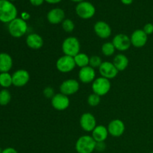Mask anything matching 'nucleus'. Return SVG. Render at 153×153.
Instances as JSON below:
<instances>
[{"instance_id": "f3484780", "label": "nucleus", "mask_w": 153, "mask_h": 153, "mask_svg": "<svg viewBox=\"0 0 153 153\" xmlns=\"http://www.w3.org/2000/svg\"><path fill=\"white\" fill-rule=\"evenodd\" d=\"M79 79L83 84L92 83L96 79L95 69L91 66L81 68L79 72Z\"/></svg>"}, {"instance_id": "a878e982", "label": "nucleus", "mask_w": 153, "mask_h": 153, "mask_svg": "<svg viewBox=\"0 0 153 153\" xmlns=\"http://www.w3.org/2000/svg\"><path fill=\"white\" fill-rule=\"evenodd\" d=\"M11 100V94L7 89H2L0 91V105L4 106L9 104Z\"/></svg>"}, {"instance_id": "aec40b11", "label": "nucleus", "mask_w": 153, "mask_h": 153, "mask_svg": "<svg viewBox=\"0 0 153 153\" xmlns=\"http://www.w3.org/2000/svg\"><path fill=\"white\" fill-rule=\"evenodd\" d=\"M108 134L107 127L103 125H97L93 130L91 136L96 142H105V140L108 138Z\"/></svg>"}, {"instance_id": "f704fd0d", "label": "nucleus", "mask_w": 153, "mask_h": 153, "mask_svg": "<svg viewBox=\"0 0 153 153\" xmlns=\"http://www.w3.org/2000/svg\"><path fill=\"white\" fill-rule=\"evenodd\" d=\"M21 18H22V19H24V20L26 21L27 19H28L30 18V14L27 13V12H23V13H22V14H21Z\"/></svg>"}, {"instance_id": "c9c22d12", "label": "nucleus", "mask_w": 153, "mask_h": 153, "mask_svg": "<svg viewBox=\"0 0 153 153\" xmlns=\"http://www.w3.org/2000/svg\"><path fill=\"white\" fill-rule=\"evenodd\" d=\"M62 0H45V1H46L49 4H58V3L61 2Z\"/></svg>"}, {"instance_id": "7ed1b4c3", "label": "nucleus", "mask_w": 153, "mask_h": 153, "mask_svg": "<svg viewBox=\"0 0 153 153\" xmlns=\"http://www.w3.org/2000/svg\"><path fill=\"white\" fill-rule=\"evenodd\" d=\"M97 142L91 135L81 136L76 141L75 149L78 153H92L95 150Z\"/></svg>"}, {"instance_id": "9d476101", "label": "nucleus", "mask_w": 153, "mask_h": 153, "mask_svg": "<svg viewBox=\"0 0 153 153\" xmlns=\"http://www.w3.org/2000/svg\"><path fill=\"white\" fill-rule=\"evenodd\" d=\"M70 99L67 96L58 93L51 99V105L57 111H64L70 106Z\"/></svg>"}, {"instance_id": "39448f33", "label": "nucleus", "mask_w": 153, "mask_h": 153, "mask_svg": "<svg viewBox=\"0 0 153 153\" xmlns=\"http://www.w3.org/2000/svg\"><path fill=\"white\" fill-rule=\"evenodd\" d=\"M76 13L81 19H89L95 15L96 7L90 1H84L78 3L76 7Z\"/></svg>"}, {"instance_id": "2eb2a0df", "label": "nucleus", "mask_w": 153, "mask_h": 153, "mask_svg": "<svg viewBox=\"0 0 153 153\" xmlns=\"http://www.w3.org/2000/svg\"><path fill=\"white\" fill-rule=\"evenodd\" d=\"M130 39L133 46L136 48H142L147 43L148 35L143 29H136L133 31Z\"/></svg>"}, {"instance_id": "c756f323", "label": "nucleus", "mask_w": 153, "mask_h": 153, "mask_svg": "<svg viewBox=\"0 0 153 153\" xmlns=\"http://www.w3.org/2000/svg\"><path fill=\"white\" fill-rule=\"evenodd\" d=\"M43 94L44 97H46V98L52 99L55 96V91H54L53 88H51V87H46L43 90Z\"/></svg>"}, {"instance_id": "4468645a", "label": "nucleus", "mask_w": 153, "mask_h": 153, "mask_svg": "<svg viewBox=\"0 0 153 153\" xmlns=\"http://www.w3.org/2000/svg\"><path fill=\"white\" fill-rule=\"evenodd\" d=\"M107 128L109 134L114 137H119L122 136L126 129L124 123L119 119H115L111 121Z\"/></svg>"}, {"instance_id": "393cba45", "label": "nucleus", "mask_w": 153, "mask_h": 153, "mask_svg": "<svg viewBox=\"0 0 153 153\" xmlns=\"http://www.w3.org/2000/svg\"><path fill=\"white\" fill-rule=\"evenodd\" d=\"M102 52L103 55L106 57H110L114 54L115 49L114 46L112 43V42H106L102 46Z\"/></svg>"}, {"instance_id": "412c9836", "label": "nucleus", "mask_w": 153, "mask_h": 153, "mask_svg": "<svg viewBox=\"0 0 153 153\" xmlns=\"http://www.w3.org/2000/svg\"><path fill=\"white\" fill-rule=\"evenodd\" d=\"M13 67L12 57L6 52L0 53V73H9Z\"/></svg>"}, {"instance_id": "7c9ffc66", "label": "nucleus", "mask_w": 153, "mask_h": 153, "mask_svg": "<svg viewBox=\"0 0 153 153\" xmlns=\"http://www.w3.org/2000/svg\"><path fill=\"white\" fill-rule=\"evenodd\" d=\"M143 30L147 35H150V34H153V24L146 23V25L143 26Z\"/></svg>"}, {"instance_id": "a211bd4d", "label": "nucleus", "mask_w": 153, "mask_h": 153, "mask_svg": "<svg viewBox=\"0 0 153 153\" xmlns=\"http://www.w3.org/2000/svg\"><path fill=\"white\" fill-rule=\"evenodd\" d=\"M46 17L49 23L52 25H58L59 23H62L63 21L65 19V12L63 9L55 7L51 9L48 12Z\"/></svg>"}, {"instance_id": "2f4dec72", "label": "nucleus", "mask_w": 153, "mask_h": 153, "mask_svg": "<svg viewBox=\"0 0 153 153\" xmlns=\"http://www.w3.org/2000/svg\"><path fill=\"white\" fill-rule=\"evenodd\" d=\"M105 148L106 144L105 143V142H97L95 150L98 151V152H103L105 149Z\"/></svg>"}, {"instance_id": "f257e3e1", "label": "nucleus", "mask_w": 153, "mask_h": 153, "mask_svg": "<svg viewBox=\"0 0 153 153\" xmlns=\"http://www.w3.org/2000/svg\"><path fill=\"white\" fill-rule=\"evenodd\" d=\"M17 8L12 1L0 0V22L8 24L17 17Z\"/></svg>"}, {"instance_id": "cd10ccee", "label": "nucleus", "mask_w": 153, "mask_h": 153, "mask_svg": "<svg viewBox=\"0 0 153 153\" xmlns=\"http://www.w3.org/2000/svg\"><path fill=\"white\" fill-rule=\"evenodd\" d=\"M100 97L97 94H91V95H89V97H88V103L90 106L91 107H96V106L98 105L100 103Z\"/></svg>"}, {"instance_id": "f03ea898", "label": "nucleus", "mask_w": 153, "mask_h": 153, "mask_svg": "<svg viewBox=\"0 0 153 153\" xmlns=\"http://www.w3.org/2000/svg\"><path fill=\"white\" fill-rule=\"evenodd\" d=\"M7 30L10 35L15 38H19L25 35L28 31V24L21 17H16L7 25Z\"/></svg>"}, {"instance_id": "1a4fd4ad", "label": "nucleus", "mask_w": 153, "mask_h": 153, "mask_svg": "<svg viewBox=\"0 0 153 153\" xmlns=\"http://www.w3.org/2000/svg\"><path fill=\"white\" fill-rule=\"evenodd\" d=\"M80 85L76 79H70L64 81L60 85V93L64 95L71 96L79 91Z\"/></svg>"}, {"instance_id": "9b49d317", "label": "nucleus", "mask_w": 153, "mask_h": 153, "mask_svg": "<svg viewBox=\"0 0 153 153\" xmlns=\"http://www.w3.org/2000/svg\"><path fill=\"white\" fill-rule=\"evenodd\" d=\"M79 123H80L81 128L87 132H92L93 130L97 126V120L94 115L88 112L83 114L81 116Z\"/></svg>"}, {"instance_id": "6ab92c4d", "label": "nucleus", "mask_w": 153, "mask_h": 153, "mask_svg": "<svg viewBox=\"0 0 153 153\" xmlns=\"http://www.w3.org/2000/svg\"><path fill=\"white\" fill-rule=\"evenodd\" d=\"M27 46L31 49H40L43 46V40L40 34L37 33H31L28 34L25 39Z\"/></svg>"}, {"instance_id": "ea45409f", "label": "nucleus", "mask_w": 153, "mask_h": 153, "mask_svg": "<svg viewBox=\"0 0 153 153\" xmlns=\"http://www.w3.org/2000/svg\"><path fill=\"white\" fill-rule=\"evenodd\" d=\"M9 1H16V0H9Z\"/></svg>"}, {"instance_id": "20e7f679", "label": "nucleus", "mask_w": 153, "mask_h": 153, "mask_svg": "<svg viewBox=\"0 0 153 153\" xmlns=\"http://www.w3.org/2000/svg\"><path fill=\"white\" fill-rule=\"evenodd\" d=\"M62 52L64 55L75 57L80 52L81 44L79 39L75 37H68L62 43Z\"/></svg>"}, {"instance_id": "5701e85b", "label": "nucleus", "mask_w": 153, "mask_h": 153, "mask_svg": "<svg viewBox=\"0 0 153 153\" xmlns=\"http://www.w3.org/2000/svg\"><path fill=\"white\" fill-rule=\"evenodd\" d=\"M75 62H76V66H78L80 68L89 66L90 58L87 54L83 53V52H79L78 55L74 57Z\"/></svg>"}, {"instance_id": "f8f14e48", "label": "nucleus", "mask_w": 153, "mask_h": 153, "mask_svg": "<svg viewBox=\"0 0 153 153\" xmlns=\"http://www.w3.org/2000/svg\"><path fill=\"white\" fill-rule=\"evenodd\" d=\"M99 73L102 77H104L108 79H114L117 76L119 71L114 65L113 62L110 61H104L99 67Z\"/></svg>"}, {"instance_id": "dca6fc26", "label": "nucleus", "mask_w": 153, "mask_h": 153, "mask_svg": "<svg viewBox=\"0 0 153 153\" xmlns=\"http://www.w3.org/2000/svg\"><path fill=\"white\" fill-rule=\"evenodd\" d=\"M94 30L97 37L101 39H107L111 35V28L105 21H98L94 26Z\"/></svg>"}, {"instance_id": "ddd939ff", "label": "nucleus", "mask_w": 153, "mask_h": 153, "mask_svg": "<svg viewBox=\"0 0 153 153\" xmlns=\"http://www.w3.org/2000/svg\"><path fill=\"white\" fill-rule=\"evenodd\" d=\"M13 85L17 88H21L28 83L30 80V75L27 70L20 69L17 70L12 74Z\"/></svg>"}, {"instance_id": "0eeeda50", "label": "nucleus", "mask_w": 153, "mask_h": 153, "mask_svg": "<svg viewBox=\"0 0 153 153\" xmlns=\"http://www.w3.org/2000/svg\"><path fill=\"white\" fill-rule=\"evenodd\" d=\"M56 68L62 73H68L73 71L76 67L74 57L64 55L60 57L56 61Z\"/></svg>"}, {"instance_id": "473e14b6", "label": "nucleus", "mask_w": 153, "mask_h": 153, "mask_svg": "<svg viewBox=\"0 0 153 153\" xmlns=\"http://www.w3.org/2000/svg\"><path fill=\"white\" fill-rule=\"evenodd\" d=\"M29 1L33 6H40L43 4L45 0H29Z\"/></svg>"}, {"instance_id": "4c0bfd02", "label": "nucleus", "mask_w": 153, "mask_h": 153, "mask_svg": "<svg viewBox=\"0 0 153 153\" xmlns=\"http://www.w3.org/2000/svg\"><path fill=\"white\" fill-rule=\"evenodd\" d=\"M71 1H73V2L79 3V2H82V1H85V0H71Z\"/></svg>"}, {"instance_id": "58836bf2", "label": "nucleus", "mask_w": 153, "mask_h": 153, "mask_svg": "<svg viewBox=\"0 0 153 153\" xmlns=\"http://www.w3.org/2000/svg\"><path fill=\"white\" fill-rule=\"evenodd\" d=\"M1 152H2V149H1V148H0V153H1Z\"/></svg>"}, {"instance_id": "b1692460", "label": "nucleus", "mask_w": 153, "mask_h": 153, "mask_svg": "<svg viewBox=\"0 0 153 153\" xmlns=\"http://www.w3.org/2000/svg\"><path fill=\"white\" fill-rule=\"evenodd\" d=\"M13 85L12 80V75L9 73H0V86L4 89L10 88Z\"/></svg>"}, {"instance_id": "6e6552de", "label": "nucleus", "mask_w": 153, "mask_h": 153, "mask_svg": "<svg viewBox=\"0 0 153 153\" xmlns=\"http://www.w3.org/2000/svg\"><path fill=\"white\" fill-rule=\"evenodd\" d=\"M112 43L114 46L116 50L120 52H124L128 50L131 46V39L127 34H117L114 37L112 40Z\"/></svg>"}, {"instance_id": "e433bc0d", "label": "nucleus", "mask_w": 153, "mask_h": 153, "mask_svg": "<svg viewBox=\"0 0 153 153\" xmlns=\"http://www.w3.org/2000/svg\"><path fill=\"white\" fill-rule=\"evenodd\" d=\"M120 1L123 4L126 5H129L133 2V0H120Z\"/></svg>"}, {"instance_id": "423d86ee", "label": "nucleus", "mask_w": 153, "mask_h": 153, "mask_svg": "<svg viewBox=\"0 0 153 153\" xmlns=\"http://www.w3.org/2000/svg\"><path fill=\"white\" fill-rule=\"evenodd\" d=\"M91 88H92L93 93L97 94L100 97H103L110 91L111 85L109 79L101 76V77L96 78L95 80L92 82Z\"/></svg>"}, {"instance_id": "bb28decb", "label": "nucleus", "mask_w": 153, "mask_h": 153, "mask_svg": "<svg viewBox=\"0 0 153 153\" xmlns=\"http://www.w3.org/2000/svg\"><path fill=\"white\" fill-rule=\"evenodd\" d=\"M62 25V28L64 29V31L67 33H70L73 31L75 28V24L73 20L70 19H65L61 23Z\"/></svg>"}, {"instance_id": "72a5a7b5", "label": "nucleus", "mask_w": 153, "mask_h": 153, "mask_svg": "<svg viewBox=\"0 0 153 153\" xmlns=\"http://www.w3.org/2000/svg\"><path fill=\"white\" fill-rule=\"evenodd\" d=\"M1 153H18L17 151L13 147H7L2 150Z\"/></svg>"}, {"instance_id": "a19ab883", "label": "nucleus", "mask_w": 153, "mask_h": 153, "mask_svg": "<svg viewBox=\"0 0 153 153\" xmlns=\"http://www.w3.org/2000/svg\"><path fill=\"white\" fill-rule=\"evenodd\" d=\"M150 153H153V151H152V152H150Z\"/></svg>"}, {"instance_id": "4be33fe9", "label": "nucleus", "mask_w": 153, "mask_h": 153, "mask_svg": "<svg viewBox=\"0 0 153 153\" xmlns=\"http://www.w3.org/2000/svg\"><path fill=\"white\" fill-rule=\"evenodd\" d=\"M128 58L123 54H117L113 59V64L118 71H123L128 66Z\"/></svg>"}, {"instance_id": "c85d7f7f", "label": "nucleus", "mask_w": 153, "mask_h": 153, "mask_svg": "<svg viewBox=\"0 0 153 153\" xmlns=\"http://www.w3.org/2000/svg\"><path fill=\"white\" fill-rule=\"evenodd\" d=\"M102 64V58L100 56H98V55H93V56L90 58L89 66H91L94 69H99V67L101 66Z\"/></svg>"}]
</instances>
